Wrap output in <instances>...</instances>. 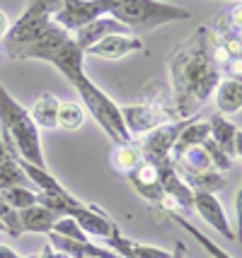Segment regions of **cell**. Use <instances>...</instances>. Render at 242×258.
<instances>
[{"label":"cell","instance_id":"9a60e30c","mask_svg":"<svg viewBox=\"0 0 242 258\" xmlns=\"http://www.w3.org/2000/svg\"><path fill=\"white\" fill-rule=\"evenodd\" d=\"M104 241H107V248H112V251L119 253L121 258H170L172 256V253L165 251V248L148 246V244H138V241H133V239H126V236H121L119 229H114Z\"/></svg>","mask_w":242,"mask_h":258},{"label":"cell","instance_id":"4fadbf2b","mask_svg":"<svg viewBox=\"0 0 242 258\" xmlns=\"http://www.w3.org/2000/svg\"><path fill=\"white\" fill-rule=\"evenodd\" d=\"M68 217H73V220L78 222V227H80L87 236H100V239H107V236L116 229V225L112 222V217H109V215L102 213V210H100V208H94V205H87V203H80V205H78Z\"/></svg>","mask_w":242,"mask_h":258},{"label":"cell","instance_id":"52a82bcc","mask_svg":"<svg viewBox=\"0 0 242 258\" xmlns=\"http://www.w3.org/2000/svg\"><path fill=\"white\" fill-rule=\"evenodd\" d=\"M119 111H121L124 125H126L131 138L133 135L143 138L158 125L170 123V121H179L174 116V109H162L160 104H128V106H119Z\"/></svg>","mask_w":242,"mask_h":258},{"label":"cell","instance_id":"d590c367","mask_svg":"<svg viewBox=\"0 0 242 258\" xmlns=\"http://www.w3.org/2000/svg\"><path fill=\"white\" fill-rule=\"evenodd\" d=\"M22 258H34V256H22Z\"/></svg>","mask_w":242,"mask_h":258},{"label":"cell","instance_id":"4316f807","mask_svg":"<svg viewBox=\"0 0 242 258\" xmlns=\"http://www.w3.org/2000/svg\"><path fill=\"white\" fill-rule=\"evenodd\" d=\"M51 232L58 236H66V239H78V241H85V239H87V234L78 227V222H75L73 217H58Z\"/></svg>","mask_w":242,"mask_h":258},{"label":"cell","instance_id":"277c9868","mask_svg":"<svg viewBox=\"0 0 242 258\" xmlns=\"http://www.w3.org/2000/svg\"><path fill=\"white\" fill-rule=\"evenodd\" d=\"M68 82L78 90V94H80L82 109H87V111L92 113L94 121L100 123V128H102L104 133L109 135L112 143H116V145H126V143H131V135H128L126 125H124V118H121L119 106L114 104L112 97H107L92 80L87 78L85 70L70 75Z\"/></svg>","mask_w":242,"mask_h":258},{"label":"cell","instance_id":"836d02e7","mask_svg":"<svg viewBox=\"0 0 242 258\" xmlns=\"http://www.w3.org/2000/svg\"><path fill=\"white\" fill-rule=\"evenodd\" d=\"M170 258H186V253H184V244H177V251H174Z\"/></svg>","mask_w":242,"mask_h":258},{"label":"cell","instance_id":"484cf974","mask_svg":"<svg viewBox=\"0 0 242 258\" xmlns=\"http://www.w3.org/2000/svg\"><path fill=\"white\" fill-rule=\"evenodd\" d=\"M201 145H204V150L208 152V157H211V162H213V169H216V171H220V174L230 171V169H232V159L228 157V155H225V152H223V150H220V147L216 145L211 138H206Z\"/></svg>","mask_w":242,"mask_h":258},{"label":"cell","instance_id":"4dcf8cb0","mask_svg":"<svg viewBox=\"0 0 242 258\" xmlns=\"http://www.w3.org/2000/svg\"><path fill=\"white\" fill-rule=\"evenodd\" d=\"M10 32V17H8V12L0 10V44H3V39L8 36Z\"/></svg>","mask_w":242,"mask_h":258},{"label":"cell","instance_id":"9c48e42d","mask_svg":"<svg viewBox=\"0 0 242 258\" xmlns=\"http://www.w3.org/2000/svg\"><path fill=\"white\" fill-rule=\"evenodd\" d=\"M191 210L201 215V220L211 225L216 232L225 236V239H230V241H237V232L232 229L230 220H228V215L223 210V205L220 201L216 198V193H204V191H194V201H191Z\"/></svg>","mask_w":242,"mask_h":258},{"label":"cell","instance_id":"7402d4cb","mask_svg":"<svg viewBox=\"0 0 242 258\" xmlns=\"http://www.w3.org/2000/svg\"><path fill=\"white\" fill-rule=\"evenodd\" d=\"M85 123V109L82 104L75 101H63L58 106V116H56V125L63 131H80Z\"/></svg>","mask_w":242,"mask_h":258},{"label":"cell","instance_id":"f546056e","mask_svg":"<svg viewBox=\"0 0 242 258\" xmlns=\"http://www.w3.org/2000/svg\"><path fill=\"white\" fill-rule=\"evenodd\" d=\"M63 5V0H29L24 12H32V15H44V17H51L54 12Z\"/></svg>","mask_w":242,"mask_h":258},{"label":"cell","instance_id":"7a4b0ae2","mask_svg":"<svg viewBox=\"0 0 242 258\" xmlns=\"http://www.w3.org/2000/svg\"><path fill=\"white\" fill-rule=\"evenodd\" d=\"M0 128L15 143L20 159L34 164V167L46 169V159H44L41 140H39V128L34 125L29 111L5 90L3 82H0Z\"/></svg>","mask_w":242,"mask_h":258},{"label":"cell","instance_id":"603a6c76","mask_svg":"<svg viewBox=\"0 0 242 258\" xmlns=\"http://www.w3.org/2000/svg\"><path fill=\"white\" fill-rule=\"evenodd\" d=\"M0 198L15 210H24L39 203V193H34L29 186H10L5 191H0Z\"/></svg>","mask_w":242,"mask_h":258},{"label":"cell","instance_id":"f1b7e54d","mask_svg":"<svg viewBox=\"0 0 242 258\" xmlns=\"http://www.w3.org/2000/svg\"><path fill=\"white\" fill-rule=\"evenodd\" d=\"M17 159H20V155H17V147H15V143L8 138V133L0 128V169L17 164Z\"/></svg>","mask_w":242,"mask_h":258},{"label":"cell","instance_id":"e575fe53","mask_svg":"<svg viewBox=\"0 0 242 258\" xmlns=\"http://www.w3.org/2000/svg\"><path fill=\"white\" fill-rule=\"evenodd\" d=\"M0 232H8V229H5V225H3V222H0Z\"/></svg>","mask_w":242,"mask_h":258},{"label":"cell","instance_id":"83f0119b","mask_svg":"<svg viewBox=\"0 0 242 258\" xmlns=\"http://www.w3.org/2000/svg\"><path fill=\"white\" fill-rule=\"evenodd\" d=\"M29 181L24 176V171L20 169V164H12V167L0 169V191L10 188V186H27Z\"/></svg>","mask_w":242,"mask_h":258},{"label":"cell","instance_id":"ffe728a7","mask_svg":"<svg viewBox=\"0 0 242 258\" xmlns=\"http://www.w3.org/2000/svg\"><path fill=\"white\" fill-rule=\"evenodd\" d=\"M58 106L61 101L54 94H39V99L34 101V106L29 109V116L34 121L36 128H56V116H58Z\"/></svg>","mask_w":242,"mask_h":258},{"label":"cell","instance_id":"e0dca14e","mask_svg":"<svg viewBox=\"0 0 242 258\" xmlns=\"http://www.w3.org/2000/svg\"><path fill=\"white\" fill-rule=\"evenodd\" d=\"M172 164L177 171L186 174V179L191 176H199L204 171H211L213 169V162L208 157V152L204 150V145H194V147H186L182 152L172 155Z\"/></svg>","mask_w":242,"mask_h":258},{"label":"cell","instance_id":"cb8c5ba5","mask_svg":"<svg viewBox=\"0 0 242 258\" xmlns=\"http://www.w3.org/2000/svg\"><path fill=\"white\" fill-rule=\"evenodd\" d=\"M140 162H143V159H140L138 145H131V143H126V145H116L114 155H112V164H114V169L124 171V174L133 171Z\"/></svg>","mask_w":242,"mask_h":258},{"label":"cell","instance_id":"8992f818","mask_svg":"<svg viewBox=\"0 0 242 258\" xmlns=\"http://www.w3.org/2000/svg\"><path fill=\"white\" fill-rule=\"evenodd\" d=\"M104 15H109V0H63V5L51 15V20L63 32L75 34L80 27Z\"/></svg>","mask_w":242,"mask_h":258},{"label":"cell","instance_id":"6da1fadb","mask_svg":"<svg viewBox=\"0 0 242 258\" xmlns=\"http://www.w3.org/2000/svg\"><path fill=\"white\" fill-rule=\"evenodd\" d=\"M216 39L208 27H199L170 58V80L174 92V116L191 118L194 111L213 94L220 82V70L213 56Z\"/></svg>","mask_w":242,"mask_h":258},{"label":"cell","instance_id":"1f68e13d","mask_svg":"<svg viewBox=\"0 0 242 258\" xmlns=\"http://www.w3.org/2000/svg\"><path fill=\"white\" fill-rule=\"evenodd\" d=\"M34 258H68V256H66V253H58L56 248L46 241V246L41 248V253H39V256H34Z\"/></svg>","mask_w":242,"mask_h":258},{"label":"cell","instance_id":"30bf717a","mask_svg":"<svg viewBox=\"0 0 242 258\" xmlns=\"http://www.w3.org/2000/svg\"><path fill=\"white\" fill-rule=\"evenodd\" d=\"M126 176H128V181H131V186H133L148 203H153L160 213L170 210V201L165 198V193H162V188H160V181H158L155 167L140 162L138 167L133 169V171H128Z\"/></svg>","mask_w":242,"mask_h":258},{"label":"cell","instance_id":"5b68a950","mask_svg":"<svg viewBox=\"0 0 242 258\" xmlns=\"http://www.w3.org/2000/svg\"><path fill=\"white\" fill-rule=\"evenodd\" d=\"M194 118V116H191ZM191 118H179V121H170V123H162L158 128H153L150 133H146L140 138V145H138V152H140V159L150 164V167H158L162 162H170V155H172V145L177 140V135L182 133Z\"/></svg>","mask_w":242,"mask_h":258},{"label":"cell","instance_id":"3957f363","mask_svg":"<svg viewBox=\"0 0 242 258\" xmlns=\"http://www.w3.org/2000/svg\"><path fill=\"white\" fill-rule=\"evenodd\" d=\"M109 17L121 22L128 32H148L167 22L189 20L191 12L158 0H109Z\"/></svg>","mask_w":242,"mask_h":258},{"label":"cell","instance_id":"7c38bea8","mask_svg":"<svg viewBox=\"0 0 242 258\" xmlns=\"http://www.w3.org/2000/svg\"><path fill=\"white\" fill-rule=\"evenodd\" d=\"M140 48H143V41L136 34H112V36L92 44L90 48H85V53L107 58V60H119V58L128 56L133 51H140Z\"/></svg>","mask_w":242,"mask_h":258},{"label":"cell","instance_id":"5bb4252c","mask_svg":"<svg viewBox=\"0 0 242 258\" xmlns=\"http://www.w3.org/2000/svg\"><path fill=\"white\" fill-rule=\"evenodd\" d=\"M112 34H128V29L121 22H116L114 17L104 15V17H97V20H92L90 24L80 27L78 32L73 34V39H75V44L80 46L82 53H85V48H90L92 44L102 41V39L112 36Z\"/></svg>","mask_w":242,"mask_h":258},{"label":"cell","instance_id":"8fae6325","mask_svg":"<svg viewBox=\"0 0 242 258\" xmlns=\"http://www.w3.org/2000/svg\"><path fill=\"white\" fill-rule=\"evenodd\" d=\"M208 138L230 159H240V140H242L240 125L230 123V121H228L225 116H220V113H213V116L208 118Z\"/></svg>","mask_w":242,"mask_h":258},{"label":"cell","instance_id":"d6a6232c","mask_svg":"<svg viewBox=\"0 0 242 258\" xmlns=\"http://www.w3.org/2000/svg\"><path fill=\"white\" fill-rule=\"evenodd\" d=\"M0 258H22V256L15 253L10 246H3V244H0Z\"/></svg>","mask_w":242,"mask_h":258},{"label":"cell","instance_id":"ba28073f","mask_svg":"<svg viewBox=\"0 0 242 258\" xmlns=\"http://www.w3.org/2000/svg\"><path fill=\"white\" fill-rule=\"evenodd\" d=\"M158 181H160V188L165 193V198L170 201V210L174 208H182V210H191V201H194V191L191 186L182 179V174L174 169L172 159L170 162H162L155 167ZM167 213V210H165Z\"/></svg>","mask_w":242,"mask_h":258},{"label":"cell","instance_id":"8d00e7d4","mask_svg":"<svg viewBox=\"0 0 242 258\" xmlns=\"http://www.w3.org/2000/svg\"><path fill=\"white\" fill-rule=\"evenodd\" d=\"M235 3H240V0H235Z\"/></svg>","mask_w":242,"mask_h":258},{"label":"cell","instance_id":"d4e9b609","mask_svg":"<svg viewBox=\"0 0 242 258\" xmlns=\"http://www.w3.org/2000/svg\"><path fill=\"white\" fill-rule=\"evenodd\" d=\"M191 191H204V193H218L220 188H225V174H220L216 169L211 171H204L199 176H191V179H184Z\"/></svg>","mask_w":242,"mask_h":258},{"label":"cell","instance_id":"ac0fdd59","mask_svg":"<svg viewBox=\"0 0 242 258\" xmlns=\"http://www.w3.org/2000/svg\"><path fill=\"white\" fill-rule=\"evenodd\" d=\"M242 109V82L240 78L220 80L216 87V113L230 116Z\"/></svg>","mask_w":242,"mask_h":258},{"label":"cell","instance_id":"d6986e66","mask_svg":"<svg viewBox=\"0 0 242 258\" xmlns=\"http://www.w3.org/2000/svg\"><path fill=\"white\" fill-rule=\"evenodd\" d=\"M17 164H20V169L24 171L27 181L34 183L36 188H39V193H46V196H66V193H70V191H66L54 176H51L49 169L34 167V164H29V162H24V159H17Z\"/></svg>","mask_w":242,"mask_h":258},{"label":"cell","instance_id":"44dd1931","mask_svg":"<svg viewBox=\"0 0 242 258\" xmlns=\"http://www.w3.org/2000/svg\"><path fill=\"white\" fill-rule=\"evenodd\" d=\"M162 215H165V217H170L174 225H179L182 229H184V232H189V234L194 236V239L199 241V244H201V246L206 248V253H208L211 258H230L228 253H225V251H223V248L218 246V244H213V241H211V239H208L206 234H201V232H199V229H196V227L191 225L189 220H184L182 215H177L174 210H167V213H162Z\"/></svg>","mask_w":242,"mask_h":258},{"label":"cell","instance_id":"2e32d148","mask_svg":"<svg viewBox=\"0 0 242 258\" xmlns=\"http://www.w3.org/2000/svg\"><path fill=\"white\" fill-rule=\"evenodd\" d=\"M20 213V232H32V234H49L54 225H56L58 215L54 210H49L46 205L36 203L32 208L17 210Z\"/></svg>","mask_w":242,"mask_h":258}]
</instances>
